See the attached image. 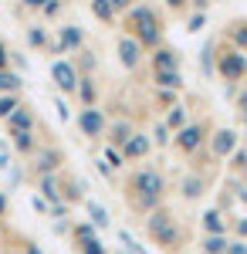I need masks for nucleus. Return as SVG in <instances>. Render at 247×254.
I'll use <instances>...</instances> for the list:
<instances>
[{
	"instance_id": "nucleus-1",
	"label": "nucleus",
	"mask_w": 247,
	"mask_h": 254,
	"mask_svg": "<svg viewBox=\"0 0 247 254\" xmlns=\"http://www.w3.org/2000/svg\"><path fill=\"white\" fill-rule=\"evenodd\" d=\"M163 193H166V176L152 166H142L125 180V203L135 214H152L163 203Z\"/></svg>"
},
{
	"instance_id": "nucleus-2",
	"label": "nucleus",
	"mask_w": 247,
	"mask_h": 254,
	"mask_svg": "<svg viewBox=\"0 0 247 254\" xmlns=\"http://www.w3.org/2000/svg\"><path fill=\"white\" fill-rule=\"evenodd\" d=\"M125 27L142 48H159L163 44V20L149 3H132V10L125 14Z\"/></svg>"
},
{
	"instance_id": "nucleus-3",
	"label": "nucleus",
	"mask_w": 247,
	"mask_h": 254,
	"mask_svg": "<svg viewBox=\"0 0 247 254\" xmlns=\"http://www.w3.org/2000/svg\"><path fill=\"white\" fill-rule=\"evenodd\" d=\"M146 234L163 251H180V244H183V231H180L173 210H166V207H156L152 214H146Z\"/></svg>"
},
{
	"instance_id": "nucleus-4",
	"label": "nucleus",
	"mask_w": 247,
	"mask_h": 254,
	"mask_svg": "<svg viewBox=\"0 0 247 254\" xmlns=\"http://www.w3.org/2000/svg\"><path fill=\"white\" fill-rule=\"evenodd\" d=\"M78 132L85 139H92V142H98V139H105V126H109V116L98 109V105H81V112H78Z\"/></svg>"
},
{
	"instance_id": "nucleus-5",
	"label": "nucleus",
	"mask_w": 247,
	"mask_h": 254,
	"mask_svg": "<svg viewBox=\"0 0 247 254\" xmlns=\"http://www.w3.org/2000/svg\"><path fill=\"white\" fill-rule=\"evenodd\" d=\"M75 251L78 254H109V248L102 244L98 227L92 220H78L75 224Z\"/></svg>"
},
{
	"instance_id": "nucleus-6",
	"label": "nucleus",
	"mask_w": 247,
	"mask_h": 254,
	"mask_svg": "<svg viewBox=\"0 0 247 254\" xmlns=\"http://www.w3.org/2000/svg\"><path fill=\"white\" fill-rule=\"evenodd\" d=\"M78 78H81V75H78V68L68 58H55L51 61V81H55L58 95H75Z\"/></svg>"
},
{
	"instance_id": "nucleus-7",
	"label": "nucleus",
	"mask_w": 247,
	"mask_h": 254,
	"mask_svg": "<svg viewBox=\"0 0 247 254\" xmlns=\"http://www.w3.org/2000/svg\"><path fill=\"white\" fill-rule=\"evenodd\" d=\"M217 71H220V78L224 81H241L247 75V58L241 48H227V51H220V58H217Z\"/></svg>"
},
{
	"instance_id": "nucleus-8",
	"label": "nucleus",
	"mask_w": 247,
	"mask_h": 254,
	"mask_svg": "<svg viewBox=\"0 0 247 254\" xmlns=\"http://www.w3.org/2000/svg\"><path fill=\"white\" fill-rule=\"evenodd\" d=\"M203 139H207V126L203 122H186L183 129H176V136H173V142H176V149L180 153H196L200 146H203Z\"/></svg>"
},
{
	"instance_id": "nucleus-9",
	"label": "nucleus",
	"mask_w": 247,
	"mask_h": 254,
	"mask_svg": "<svg viewBox=\"0 0 247 254\" xmlns=\"http://www.w3.org/2000/svg\"><path fill=\"white\" fill-rule=\"evenodd\" d=\"M115 51H119V64H122L125 71H135V68L142 64V55H146V48H142L132 34H122L119 44H115Z\"/></svg>"
},
{
	"instance_id": "nucleus-10",
	"label": "nucleus",
	"mask_w": 247,
	"mask_h": 254,
	"mask_svg": "<svg viewBox=\"0 0 247 254\" xmlns=\"http://www.w3.org/2000/svg\"><path fill=\"white\" fill-rule=\"evenodd\" d=\"M3 126H7V136H10V132H34L38 116H34V109H31V105H24V102H20L17 109L3 119Z\"/></svg>"
},
{
	"instance_id": "nucleus-11",
	"label": "nucleus",
	"mask_w": 247,
	"mask_h": 254,
	"mask_svg": "<svg viewBox=\"0 0 247 254\" xmlns=\"http://www.w3.org/2000/svg\"><path fill=\"white\" fill-rule=\"evenodd\" d=\"M119 153H122V159H125V163H139V159H146L152 153V139L146 136V132H139V129H135L132 136H129V142H125Z\"/></svg>"
},
{
	"instance_id": "nucleus-12",
	"label": "nucleus",
	"mask_w": 247,
	"mask_h": 254,
	"mask_svg": "<svg viewBox=\"0 0 247 254\" xmlns=\"http://www.w3.org/2000/svg\"><path fill=\"white\" fill-rule=\"evenodd\" d=\"M132 132H135L132 119H109V126H105V142H109L112 149H122Z\"/></svg>"
},
{
	"instance_id": "nucleus-13",
	"label": "nucleus",
	"mask_w": 247,
	"mask_h": 254,
	"mask_svg": "<svg viewBox=\"0 0 247 254\" xmlns=\"http://www.w3.org/2000/svg\"><path fill=\"white\" fill-rule=\"evenodd\" d=\"M234 149H237V132H234V129H217V132L210 136V153L217 159H227Z\"/></svg>"
},
{
	"instance_id": "nucleus-14",
	"label": "nucleus",
	"mask_w": 247,
	"mask_h": 254,
	"mask_svg": "<svg viewBox=\"0 0 247 254\" xmlns=\"http://www.w3.org/2000/svg\"><path fill=\"white\" fill-rule=\"evenodd\" d=\"M58 166H61V153L58 149H41V153H34V163H31V170L38 176L58 173Z\"/></svg>"
},
{
	"instance_id": "nucleus-15",
	"label": "nucleus",
	"mask_w": 247,
	"mask_h": 254,
	"mask_svg": "<svg viewBox=\"0 0 247 254\" xmlns=\"http://www.w3.org/2000/svg\"><path fill=\"white\" fill-rule=\"evenodd\" d=\"M38 190H41V200L51 207V203H61V180L58 173H48V176H38Z\"/></svg>"
},
{
	"instance_id": "nucleus-16",
	"label": "nucleus",
	"mask_w": 247,
	"mask_h": 254,
	"mask_svg": "<svg viewBox=\"0 0 247 254\" xmlns=\"http://www.w3.org/2000/svg\"><path fill=\"white\" fill-rule=\"evenodd\" d=\"M58 41L64 44V51H81V44H85V31H81L78 24H64V27H58Z\"/></svg>"
},
{
	"instance_id": "nucleus-17",
	"label": "nucleus",
	"mask_w": 247,
	"mask_h": 254,
	"mask_svg": "<svg viewBox=\"0 0 247 254\" xmlns=\"http://www.w3.org/2000/svg\"><path fill=\"white\" fill-rule=\"evenodd\" d=\"M166 68H180V51L173 48H152V71H166Z\"/></svg>"
},
{
	"instance_id": "nucleus-18",
	"label": "nucleus",
	"mask_w": 247,
	"mask_h": 254,
	"mask_svg": "<svg viewBox=\"0 0 247 254\" xmlns=\"http://www.w3.org/2000/svg\"><path fill=\"white\" fill-rule=\"evenodd\" d=\"M152 81H156V88H170V92H180L186 81L180 75V68H166V71H152Z\"/></svg>"
},
{
	"instance_id": "nucleus-19",
	"label": "nucleus",
	"mask_w": 247,
	"mask_h": 254,
	"mask_svg": "<svg viewBox=\"0 0 247 254\" xmlns=\"http://www.w3.org/2000/svg\"><path fill=\"white\" fill-rule=\"evenodd\" d=\"M20 88H24V78H20V71L0 68V95H20Z\"/></svg>"
},
{
	"instance_id": "nucleus-20",
	"label": "nucleus",
	"mask_w": 247,
	"mask_h": 254,
	"mask_svg": "<svg viewBox=\"0 0 247 254\" xmlns=\"http://www.w3.org/2000/svg\"><path fill=\"white\" fill-rule=\"evenodd\" d=\"M75 95L81 105H95L98 102V88H95V78L92 75H81L78 78V88H75Z\"/></svg>"
},
{
	"instance_id": "nucleus-21",
	"label": "nucleus",
	"mask_w": 247,
	"mask_h": 254,
	"mask_svg": "<svg viewBox=\"0 0 247 254\" xmlns=\"http://www.w3.org/2000/svg\"><path fill=\"white\" fill-rule=\"evenodd\" d=\"M58 180H61V176H58ZM85 190H88V187H85L81 180H75V176H64V180H61V200H64V203L81 200V193H85Z\"/></svg>"
},
{
	"instance_id": "nucleus-22",
	"label": "nucleus",
	"mask_w": 247,
	"mask_h": 254,
	"mask_svg": "<svg viewBox=\"0 0 247 254\" xmlns=\"http://www.w3.org/2000/svg\"><path fill=\"white\" fill-rule=\"evenodd\" d=\"M85 210H88V217H92V224H95L98 231H109L112 227V217H109V210L98 200H85Z\"/></svg>"
},
{
	"instance_id": "nucleus-23",
	"label": "nucleus",
	"mask_w": 247,
	"mask_h": 254,
	"mask_svg": "<svg viewBox=\"0 0 247 254\" xmlns=\"http://www.w3.org/2000/svg\"><path fill=\"white\" fill-rule=\"evenodd\" d=\"M10 146L17 149L20 156H34V153H38V142H34V132H10Z\"/></svg>"
},
{
	"instance_id": "nucleus-24",
	"label": "nucleus",
	"mask_w": 247,
	"mask_h": 254,
	"mask_svg": "<svg viewBox=\"0 0 247 254\" xmlns=\"http://www.w3.org/2000/svg\"><path fill=\"white\" fill-rule=\"evenodd\" d=\"M203 187H207V183H203V176H183V183H180V193H183V200H200V196H203Z\"/></svg>"
},
{
	"instance_id": "nucleus-25",
	"label": "nucleus",
	"mask_w": 247,
	"mask_h": 254,
	"mask_svg": "<svg viewBox=\"0 0 247 254\" xmlns=\"http://www.w3.org/2000/svg\"><path fill=\"white\" fill-rule=\"evenodd\" d=\"M163 122L170 126L173 132H176V129H183V126L190 122V116H186V105H180V102H176V105H170V109H166V119H163Z\"/></svg>"
},
{
	"instance_id": "nucleus-26",
	"label": "nucleus",
	"mask_w": 247,
	"mask_h": 254,
	"mask_svg": "<svg viewBox=\"0 0 247 254\" xmlns=\"http://www.w3.org/2000/svg\"><path fill=\"white\" fill-rule=\"evenodd\" d=\"M203 231H207V234H224V231H227L224 214H220V210H207V214H203Z\"/></svg>"
},
{
	"instance_id": "nucleus-27",
	"label": "nucleus",
	"mask_w": 247,
	"mask_h": 254,
	"mask_svg": "<svg viewBox=\"0 0 247 254\" xmlns=\"http://www.w3.org/2000/svg\"><path fill=\"white\" fill-rule=\"evenodd\" d=\"M88 7H92L95 20H102V24H112V20H115V10H112L109 0H88Z\"/></svg>"
},
{
	"instance_id": "nucleus-28",
	"label": "nucleus",
	"mask_w": 247,
	"mask_h": 254,
	"mask_svg": "<svg viewBox=\"0 0 247 254\" xmlns=\"http://www.w3.org/2000/svg\"><path fill=\"white\" fill-rule=\"evenodd\" d=\"M227 251V234H207L203 237V254H224Z\"/></svg>"
},
{
	"instance_id": "nucleus-29",
	"label": "nucleus",
	"mask_w": 247,
	"mask_h": 254,
	"mask_svg": "<svg viewBox=\"0 0 247 254\" xmlns=\"http://www.w3.org/2000/svg\"><path fill=\"white\" fill-rule=\"evenodd\" d=\"M119 244H122V254H149L129 231H119Z\"/></svg>"
},
{
	"instance_id": "nucleus-30",
	"label": "nucleus",
	"mask_w": 247,
	"mask_h": 254,
	"mask_svg": "<svg viewBox=\"0 0 247 254\" xmlns=\"http://www.w3.org/2000/svg\"><path fill=\"white\" fill-rule=\"evenodd\" d=\"M149 139H152V146H170V142H173V129L166 126V122H156Z\"/></svg>"
},
{
	"instance_id": "nucleus-31",
	"label": "nucleus",
	"mask_w": 247,
	"mask_h": 254,
	"mask_svg": "<svg viewBox=\"0 0 247 254\" xmlns=\"http://www.w3.org/2000/svg\"><path fill=\"white\" fill-rule=\"evenodd\" d=\"M230 41H234V48L247 51V20H237V24L230 27Z\"/></svg>"
},
{
	"instance_id": "nucleus-32",
	"label": "nucleus",
	"mask_w": 247,
	"mask_h": 254,
	"mask_svg": "<svg viewBox=\"0 0 247 254\" xmlns=\"http://www.w3.org/2000/svg\"><path fill=\"white\" fill-rule=\"evenodd\" d=\"M27 44L31 48H48V34H44V27H27Z\"/></svg>"
},
{
	"instance_id": "nucleus-33",
	"label": "nucleus",
	"mask_w": 247,
	"mask_h": 254,
	"mask_svg": "<svg viewBox=\"0 0 247 254\" xmlns=\"http://www.w3.org/2000/svg\"><path fill=\"white\" fill-rule=\"evenodd\" d=\"M20 105V95H0V119H7Z\"/></svg>"
},
{
	"instance_id": "nucleus-34",
	"label": "nucleus",
	"mask_w": 247,
	"mask_h": 254,
	"mask_svg": "<svg viewBox=\"0 0 247 254\" xmlns=\"http://www.w3.org/2000/svg\"><path fill=\"white\" fill-rule=\"evenodd\" d=\"M200 64H203V75H213V44H203V51H200Z\"/></svg>"
},
{
	"instance_id": "nucleus-35",
	"label": "nucleus",
	"mask_w": 247,
	"mask_h": 254,
	"mask_svg": "<svg viewBox=\"0 0 247 254\" xmlns=\"http://www.w3.org/2000/svg\"><path fill=\"white\" fill-rule=\"evenodd\" d=\"M203 24H207V14H203V10H196V14H190V17H186V31H190V34H196Z\"/></svg>"
},
{
	"instance_id": "nucleus-36",
	"label": "nucleus",
	"mask_w": 247,
	"mask_h": 254,
	"mask_svg": "<svg viewBox=\"0 0 247 254\" xmlns=\"http://www.w3.org/2000/svg\"><path fill=\"white\" fill-rule=\"evenodd\" d=\"M105 163H109V166H112V170H119V166H125V159H122V153H119V149H112V146H105Z\"/></svg>"
},
{
	"instance_id": "nucleus-37",
	"label": "nucleus",
	"mask_w": 247,
	"mask_h": 254,
	"mask_svg": "<svg viewBox=\"0 0 247 254\" xmlns=\"http://www.w3.org/2000/svg\"><path fill=\"white\" fill-rule=\"evenodd\" d=\"M78 75H88L92 68H95V58H92V51H81V64H75Z\"/></svg>"
},
{
	"instance_id": "nucleus-38",
	"label": "nucleus",
	"mask_w": 247,
	"mask_h": 254,
	"mask_svg": "<svg viewBox=\"0 0 247 254\" xmlns=\"http://www.w3.org/2000/svg\"><path fill=\"white\" fill-rule=\"evenodd\" d=\"M156 102L170 109V105H176V92H170V88H159V92H156Z\"/></svg>"
},
{
	"instance_id": "nucleus-39",
	"label": "nucleus",
	"mask_w": 247,
	"mask_h": 254,
	"mask_svg": "<svg viewBox=\"0 0 247 254\" xmlns=\"http://www.w3.org/2000/svg\"><path fill=\"white\" fill-rule=\"evenodd\" d=\"M109 3H112V10H115V14H129L135 0H109Z\"/></svg>"
},
{
	"instance_id": "nucleus-40",
	"label": "nucleus",
	"mask_w": 247,
	"mask_h": 254,
	"mask_svg": "<svg viewBox=\"0 0 247 254\" xmlns=\"http://www.w3.org/2000/svg\"><path fill=\"white\" fill-rule=\"evenodd\" d=\"M224 254H247V241H227V251Z\"/></svg>"
},
{
	"instance_id": "nucleus-41",
	"label": "nucleus",
	"mask_w": 247,
	"mask_h": 254,
	"mask_svg": "<svg viewBox=\"0 0 247 254\" xmlns=\"http://www.w3.org/2000/svg\"><path fill=\"white\" fill-rule=\"evenodd\" d=\"M95 170H98L102 176H105V180H112V173H115V170L109 166V163H105V159H95Z\"/></svg>"
},
{
	"instance_id": "nucleus-42",
	"label": "nucleus",
	"mask_w": 247,
	"mask_h": 254,
	"mask_svg": "<svg viewBox=\"0 0 247 254\" xmlns=\"http://www.w3.org/2000/svg\"><path fill=\"white\" fill-rule=\"evenodd\" d=\"M0 68H10V48L0 41Z\"/></svg>"
},
{
	"instance_id": "nucleus-43",
	"label": "nucleus",
	"mask_w": 247,
	"mask_h": 254,
	"mask_svg": "<svg viewBox=\"0 0 247 254\" xmlns=\"http://www.w3.org/2000/svg\"><path fill=\"white\" fill-rule=\"evenodd\" d=\"M230 156H234V166H237V170H247V153H237V149H234Z\"/></svg>"
},
{
	"instance_id": "nucleus-44",
	"label": "nucleus",
	"mask_w": 247,
	"mask_h": 254,
	"mask_svg": "<svg viewBox=\"0 0 247 254\" xmlns=\"http://www.w3.org/2000/svg\"><path fill=\"white\" fill-rule=\"evenodd\" d=\"M48 0H20V7H27V10H41Z\"/></svg>"
},
{
	"instance_id": "nucleus-45",
	"label": "nucleus",
	"mask_w": 247,
	"mask_h": 254,
	"mask_svg": "<svg viewBox=\"0 0 247 254\" xmlns=\"http://www.w3.org/2000/svg\"><path fill=\"white\" fill-rule=\"evenodd\" d=\"M58 116H61V122H68V119H71V112H68V105H64L61 98H58Z\"/></svg>"
},
{
	"instance_id": "nucleus-46",
	"label": "nucleus",
	"mask_w": 247,
	"mask_h": 254,
	"mask_svg": "<svg viewBox=\"0 0 247 254\" xmlns=\"http://www.w3.org/2000/svg\"><path fill=\"white\" fill-rule=\"evenodd\" d=\"M186 3H190V0H166V7H170V10H183Z\"/></svg>"
},
{
	"instance_id": "nucleus-47",
	"label": "nucleus",
	"mask_w": 247,
	"mask_h": 254,
	"mask_svg": "<svg viewBox=\"0 0 247 254\" xmlns=\"http://www.w3.org/2000/svg\"><path fill=\"white\" fill-rule=\"evenodd\" d=\"M234 227H237V234H241V237H247V217H241V220H237Z\"/></svg>"
},
{
	"instance_id": "nucleus-48",
	"label": "nucleus",
	"mask_w": 247,
	"mask_h": 254,
	"mask_svg": "<svg viewBox=\"0 0 247 254\" xmlns=\"http://www.w3.org/2000/svg\"><path fill=\"white\" fill-rule=\"evenodd\" d=\"M237 109H241V112H244V116H247V92H244V95H241V98H237Z\"/></svg>"
},
{
	"instance_id": "nucleus-49",
	"label": "nucleus",
	"mask_w": 247,
	"mask_h": 254,
	"mask_svg": "<svg viewBox=\"0 0 247 254\" xmlns=\"http://www.w3.org/2000/svg\"><path fill=\"white\" fill-rule=\"evenodd\" d=\"M7 214V193H3V190H0V217Z\"/></svg>"
},
{
	"instance_id": "nucleus-50",
	"label": "nucleus",
	"mask_w": 247,
	"mask_h": 254,
	"mask_svg": "<svg viewBox=\"0 0 247 254\" xmlns=\"http://www.w3.org/2000/svg\"><path fill=\"white\" fill-rule=\"evenodd\" d=\"M27 254H41V248L34 244V241H27Z\"/></svg>"
},
{
	"instance_id": "nucleus-51",
	"label": "nucleus",
	"mask_w": 247,
	"mask_h": 254,
	"mask_svg": "<svg viewBox=\"0 0 247 254\" xmlns=\"http://www.w3.org/2000/svg\"><path fill=\"white\" fill-rule=\"evenodd\" d=\"M237 196H241V200H244V203H247V190H237Z\"/></svg>"
},
{
	"instance_id": "nucleus-52",
	"label": "nucleus",
	"mask_w": 247,
	"mask_h": 254,
	"mask_svg": "<svg viewBox=\"0 0 247 254\" xmlns=\"http://www.w3.org/2000/svg\"><path fill=\"white\" fill-rule=\"evenodd\" d=\"M244 183H247V170H244Z\"/></svg>"
}]
</instances>
